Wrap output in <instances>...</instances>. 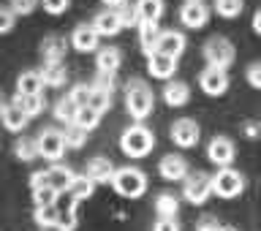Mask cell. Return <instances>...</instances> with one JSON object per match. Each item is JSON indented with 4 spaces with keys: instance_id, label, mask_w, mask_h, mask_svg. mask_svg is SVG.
Instances as JSON below:
<instances>
[{
    "instance_id": "obj_1",
    "label": "cell",
    "mask_w": 261,
    "mask_h": 231,
    "mask_svg": "<svg viewBox=\"0 0 261 231\" xmlns=\"http://www.w3.org/2000/svg\"><path fill=\"white\" fill-rule=\"evenodd\" d=\"M120 150H122L125 158H134V161L147 158V155L155 150V134L144 125V122H134V125H128L125 131H122Z\"/></svg>"
},
{
    "instance_id": "obj_2",
    "label": "cell",
    "mask_w": 261,
    "mask_h": 231,
    "mask_svg": "<svg viewBox=\"0 0 261 231\" xmlns=\"http://www.w3.org/2000/svg\"><path fill=\"white\" fill-rule=\"evenodd\" d=\"M152 106H155V95H152L150 85H147L144 79L134 76L125 85V109H128V114L136 122H144L152 114Z\"/></svg>"
},
{
    "instance_id": "obj_3",
    "label": "cell",
    "mask_w": 261,
    "mask_h": 231,
    "mask_svg": "<svg viewBox=\"0 0 261 231\" xmlns=\"http://www.w3.org/2000/svg\"><path fill=\"white\" fill-rule=\"evenodd\" d=\"M112 188L122 199H142L150 183H147V174L139 166H120L112 177Z\"/></svg>"
},
{
    "instance_id": "obj_4",
    "label": "cell",
    "mask_w": 261,
    "mask_h": 231,
    "mask_svg": "<svg viewBox=\"0 0 261 231\" xmlns=\"http://www.w3.org/2000/svg\"><path fill=\"white\" fill-rule=\"evenodd\" d=\"M201 57H204V63H207V68L228 71L234 65V60H237V49H234V44L226 36H212V38L204 41Z\"/></svg>"
},
{
    "instance_id": "obj_5",
    "label": "cell",
    "mask_w": 261,
    "mask_h": 231,
    "mask_svg": "<svg viewBox=\"0 0 261 231\" xmlns=\"http://www.w3.org/2000/svg\"><path fill=\"white\" fill-rule=\"evenodd\" d=\"M242 191H245V177L237 169L226 166V169H218L212 174V193L218 199H237Z\"/></svg>"
},
{
    "instance_id": "obj_6",
    "label": "cell",
    "mask_w": 261,
    "mask_h": 231,
    "mask_svg": "<svg viewBox=\"0 0 261 231\" xmlns=\"http://www.w3.org/2000/svg\"><path fill=\"white\" fill-rule=\"evenodd\" d=\"M36 144H38V158H44V161H52L57 163L65 155V136H63V131H57V128H41L38 131V136H36Z\"/></svg>"
},
{
    "instance_id": "obj_7",
    "label": "cell",
    "mask_w": 261,
    "mask_h": 231,
    "mask_svg": "<svg viewBox=\"0 0 261 231\" xmlns=\"http://www.w3.org/2000/svg\"><path fill=\"white\" fill-rule=\"evenodd\" d=\"M212 196V177L204 174V171H191L185 179H182V199L188 204H207V199Z\"/></svg>"
},
{
    "instance_id": "obj_8",
    "label": "cell",
    "mask_w": 261,
    "mask_h": 231,
    "mask_svg": "<svg viewBox=\"0 0 261 231\" xmlns=\"http://www.w3.org/2000/svg\"><path fill=\"white\" fill-rule=\"evenodd\" d=\"M199 136H201V128H199V122L191 120V117H179L174 125H171V142H174L179 150L196 147L199 144Z\"/></svg>"
},
{
    "instance_id": "obj_9",
    "label": "cell",
    "mask_w": 261,
    "mask_h": 231,
    "mask_svg": "<svg viewBox=\"0 0 261 231\" xmlns=\"http://www.w3.org/2000/svg\"><path fill=\"white\" fill-rule=\"evenodd\" d=\"M234 155H237V147L228 136H215L212 142L207 144V161L212 163L215 169H226L234 163Z\"/></svg>"
},
{
    "instance_id": "obj_10",
    "label": "cell",
    "mask_w": 261,
    "mask_h": 231,
    "mask_svg": "<svg viewBox=\"0 0 261 231\" xmlns=\"http://www.w3.org/2000/svg\"><path fill=\"white\" fill-rule=\"evenodd\" d=\"M212 16V6H207L204 0H193V3H182L179 8V22L188 30H201Z\"/></svg>"
},
{
    "instance_id": "obj_11",
    "label": "cell",
    "mask_w": 261,
    "mask_h": 231,
    "mask_svg": "<svg viewBox=\"0 0 261 231\" xmlns=\"http://www.w3.org/2000/svg\"><path fill=\"white\" fill-rule=\"evenodd\" d=\"M101 44V36H98V30L93 28V22H82V24H76L73 28V33H71V46L76 49V52H98V46Z\"/></svg>"
},
{
    "instance_id": "obj_12",
    "label": "cell",
    "mask_w": 261,
    "mask_h": 231,
    "mask_svg": "<svg viewBox=\"0 0 261 231\" xmlns=\"http://www.w3.org/2000/svg\"><path fill=\"white\" fill-rule=\"evenodd\" d=\"M228 85H231V82H228V73L220 71V68H204L199 73V87H201V93L210 95V98L223 95L228 90Z\"/></svg>"
},
{
    "instance_id": "obj_13",
    "label": "cell",
    "mask_w": 261,
    "mask_h": 231,
    "mask_svg": "<svg viewBox=\"0 0 261 231\" xmlns=\"http://www.w3.org/2000/svg\"><path fill=\"white\" fill-rule=\"evenodd\" d=\"M158 171L161 177L166 179V183H182V179L191 174V166H188V161L182 158V155H163L161 163H158Z\"/></svg>"
},
{
    "instance_id": "obj_14",
    "label": "cell",
    "mask_w": 261,
    "mask_h": 231,
    "mask_svg": "<svg viewBox=\"0 0 261 231\" xmlns=\"http://www.w3.org/2000/svg\"><path fill=\"white\" fill-rule=\"evenodd\" d=\"M177 65H179L177 57H169V55H161V52H152L147 57V73H150L152 79H163V82L174 79Z\"/></svg>"
},
{
    "instance_id": "obj_15",
    "label": "cell",
    "mask_w": 261,
    "mask_h": 231,
    "mask_svg": "<svg viewBox=\"0 0 261 231\" xmlns=\"http://www.w3.org/2000/svg\"><path fill=\"white\" fill-rule=\"evenodd\" d=\"M185 46H188V38L179 30H161L158 41H155V52L177 57V60H179V55L185 52Z\"/></svg>"
},
{
    "instance_id": "obj_16",
    "label": "cell",
    "mask_w": 261,
    "mask_h": 231,
    "mask_svg": "<svg viewBox=\"0 0 261 231\" xmlns=\"http://www.w3.org/2000/svg\"><path fill=\"white\" fill-rule=\"evenodd\" d=\"M93 28L98 30V36L101 38H114V36H120L122 30V22H120V16L114 8H106V11L101 14H95V19H93Z\"/></svg>"
},
{
    "instance_id": "obj_17",
    "label": "cell",
    "mask_w": 261,
    "mask_h": 231,
    "mask_svg": "<svg viewBox=\"0 0 261 231\" xmlns=\"http://www.w3.org/2000/svg\"><path fill=\"white\" fill-rule=\"evenodd\" d=\"M161 95H163V104H166V106H171V109H179V106H185L188 101H191V87H188V82L169 79Z\"/></svg>"
},
{
    "instance_id": "obj_18",
    "label": "cell",
    "mask_w": 261,
    "mask_h": 231,
    "mask_svg": "<svg viewBox=\"0 0 261 231\" xmlns=\"http://www.w3.org/2000/svg\"><path fill=\"white\" fill-rule=\"evenodd\" d=\"M68 44L63 36H46L41 41V60L44 63H63L65 60V52H68Z\"/></svg>"
},
{
    "instance_id": "obj_19",
    "label": "cell",
    "mask_w": 261,
    "mask_h": 231,
    "mask_svg": "<svg viewBox=\"0 0 261 231\" xmlns=\"http://www.w3.org/2000/svg\"><path fill=\"white\" fill-rule=\"evenodd\" d=\"M114 163L109 158H93V161H87V166H85V174L93 179L95 185H112V177H114Z\"/></svg>"
},
{
    "instance_id": "obj_20",
    "label": "cell",
    "mask_w": 261,
    "mask_h": 231,
    "mask_svg": "<svg viewBox=\"0 0 261 231\" xmlns=\"http://www.w3.org/2000/svg\"><path fill=\"white\" fill-rule=\"evenodd\" d=\"M122 65V49L117 46H101L95 52V68L101 73H117Z\"/></svg>"
},
{
    "instance_id": "obj_21",
    "label": "cell",
    "mask_w": 261,
    "mask_h": 231,
    "mask_svg": "<svg viewBox=\"0 0 261 231\" xmlns=\"http://www.w3.org/2000/svg\"><path fill=\"white\" fill-rule=\"evenodd\" d=\"M0 120H3L6 131H11V134H22V131L28 128V122H30V117L22 112V106L16 104V101L6 104V109H3V114H0Z\"/></svg>"
},
{
    "instance_id": "obj_22",
    "label": "cell",
    "mask_w": 261,
    "mask_h": 231,
    "mask_svg": "<svg viewBox=\"0 0 261 231\" xmlns=\"http://www.w3.org/2000/svg\"><path fill=\"white\" fill-rule=\"evenodd\" d=\"M46 177H49V185L52 188H57L60 193H65L71 188V183L76 179V171H73L71 166H65V163H52V166L46 169Z\"/></svg>"
},
{
    "instance_id": "obj_23",
    "label": "cell",
    "mask_w": 261,
    "mask_h": 231,
    "mask_svg": "<svg viewBox=\"0 0 261 231\" xmlns=\"http://www.w3.org/2000/svg\"><path fill=\"white\" fill-rule=\"evenodd\" d=\"M41 93H44L41 71H22L16 76V95H41Z\"/></svg>"
},
{
    "instance_id": "obj_24",
    "label": "cell",
    "mask_w": 261,
    "mask_h": 231,
    "mask_svg": "<svg viewBox=\"0 0 261 231\" xmlns=\"http://www.w3.org/2000/svg\"><path fill=\"white\" fill-rule=\"evenodd\" d=\"M41 79H44V87L57 90L68 82V68H65V63H44L41 65Z\"/></svg>"
},
{
    "instance_id": "obj_25",
    "label": "cell",
    "mask_w": 261,
    "mask_h": 231,
    "mask_svg": "<svg viewBox=\"0 0 261 231\" xmlns=\"http://www.w3.org/2000/svg\"><path fill=\"white\" fill-rule=\"evenodd\" d=\"M95 188H98V185H95V183H93V179H90L87 174H76V179L71 183V188L65 191V196H68L71 201L82 204V201H87L90 196L95 193Z\"/></svg>"
},
{
    "instance_id": "obj_26",
    "label": "cell",
    "mask_w": 261,
    "mask_h": 231,
    "mask_svg": "<svg viewBox=\"0 0 261 231\" xmlns=\"http://www.w3.org/2000/svg\"><path fill=\"white\" fill-rule=\"evenodd\" d=\"M163 11H166V3L163 0H136V14H139V24L142 22H161Z\"/></svg>"
},
{
    "instance_id": "obj_27",
    "label": "cell",
    "mask_w": 261,
    "mask_h": 231,
    "mask_svg": "<svg viewBox=\"0 0 261 231\" xmlns=\"http://www.w3.org/2000/svg\"><path fill=\"white\" fill-rule=\"evenodd\" d=\"M79 109L82 106L73 101V98L65 93L60 101L55 104V120L57 122H63V125H71V122H76V114H79Z\"/></svg>"
},
{
    "instance_id": "obj_28",
    "label": "cell",
    "mask_w": 261,
    "mask_h": 231,
    "mask_svg": "<svg viewBox=\"0 0 261 231\" xmlns=\"http://www.w3.org/2000/svg\"><path fill=\"white\" fill-rule=\"evenodd\" d=\"M155 215L158 218H177V212H179V199L174 193H169V191H163L155 196Z\"/></svg>"
},
{
    "instance_id": "obj_29",
    "label": "cell",
    "mask_w": 261,
    "mask_h": 231,
    "mask_svg": "<svg viewBox=\"0 0 261 231\" xmlns=\"http://www.w3.org/2000/svg\"><path fill=\"white\" fill-rule=\"evenodd\" d=\"M33 220H36V226H38V228L57 231L60 210H57V204H49V207H36V210H33Z\"/></svg>"
},
{
    "instance_id": "obj_30",
    "label": "cell",
    "mask_w": 261,
    "mask_h": 231,
    "mask_svg": "<svg viewBox=\"0 0 261 231\" xmlns=\"http://www.w3.org/2000/svg\"><path fill=\"white\" fill-rule=\"evenodd\" d=\"M161 36V28L155 22H142L139 24V46H142V52L150 57L155 52V41Z\"/></svg>"
},
{
    "instance_id": "obj_31",
    "label": "cell",
    "mask_w": 261,
    "mask_h": 231,
    "mask_svg": "<svg viewBox=\"0 0 261 231\" xmlns=\"http://www.w3.org/2000/svg\"><path fill=\"white\" fill-rule=\"evenodd\" d=\"M14 155L16 161L22 163H33L38 158V144H36V136H19L14 142Z\"/></svg>"
},
{
    "instance_id": "obj_32",
    "label": "cell",
    "mask_w": 261,
    "mask_h": 231,
    "mask_svg": "<svg viewBox=\"0 0 261 231\" xmlns=\"http://www.w3.org/2000/svg\"><path fill=\"white\" fill-rule=\"evenodd\" d=\"M212 11L223 19H237L245 11V0H212Z\"/></svg>"
},
{
    "instance_id": "obj_33",
    "label": "cell",
    "mask_w": 261,
    "mask_h": 231,
    "mask_svg": "<svg viewBox=\"0 0 261 231\" xmlns=\"http://www.w3.org/2000/svg\"><path fill=\"white\" fill-rule=\"evenodd\" d=\"M14 101L22 106V112L28 114L30 120H33V117H38V114L46 109V98H44V95H16Z\"/></svg>"
},
{
    "instance_id": "obj_34",
    "label": "cell",
    "mask_w": 261,
    "mask_h": 231,
    "mask_svg": "<svg viewBox=\"0 0 261 231\" xmlns=\"http://www.w3.org/2000/svg\"><path fill=\"white\" fill-rule=\"evenodd\" d=\"M30 196H33V204H36V207H49V204H57V199H60L63 193L46 183V185H41V188H33Z\"/></svg>"
},
{
    "instance_id": "obj_35",
    "label": "cell",
    "mask_w": 261,
    "mask_h": 231,
    "mask_svg": "<svg viewBox=\"0 0 261 231\" xmlns=\"http://www.w3.org/2000/svg\"><path fill=\"white\" fill-rule=\"evenodd\" d=\"M71 201V199H68ZM79 226V204L71 201L65 210H60V220H57V231H76Z\"/></svg>"
},
{
    "instance_id": "obj_36",
    "label": "cell",
    "mask_w": 261,
    "mask_h": 231,
    "mask_svg": "<svg viewBox=\"0 0 261 231\" xmlns=\"http://www.w3.org/2000/svg\"><path fill=\"white\" fill-rule=\"evenodd\" d=\"M63 136H65V147H68V150H82V147H85V142H87V131L79 128L76 122L65 125Z\"/></svg>"
},
{
    "instance_id": "obj_37",
    "label": "cell",
    "mask_w": 261,
    "mask_h": 231,
    "mask_svg": "<svg viewBox=\"0 0 261 231\" xmlns=\"http://www.w3.org/2000/svg\"><path fill=\"white\" fill-rule=\"evenodd\" d=\"M90 90L114 95V90H117V73H101V71H98L93 76V82H90Z\"/></svg>"
},
{
    "instance_id": "obj_38",
    "label": "cell",
    "mask_w": 261,
    "mask_h": 231,
    "mask_svg": "<svg viewBox=\"0 0 261 231\" xmlns=\"http://www.w3.org/2000/svg\"><path fill=\"white\" fill-rule=\"evenodd\" d=\"M98 122H101V112L93 109V106H82L79 114H76V125L85 128L87 134H90L93 128H98Z\"/></svg>"
},
{
    "instance_id": "obj_39",
    "label": "cell",
    "mask_w": 261,
    "mask_h": 231,
    "mask_svg": "<svg viewBox=\"0 0 261 231\" xmlns=\"http://www.w3.org/2000/svg\"><path fill=\"white\" fill-rule=\"evenodd\" d=\"M120 16V22H122V28H139V14H136V3H128L125 6H120V8H114Z\"/></svg>"
},
{
    "instance_id": "obj_40",
    "label": "cell",
    "mask_w": 261,
    "mask_h": 231,
    "mask_svg": "<svg viewBox=\"0 0 261 231\" xmlns=\"http://www.w3.org/2000/svg\"><path fill=\"white\" fill-rule=\"evenodd\" d=\"M112 98L114 95H109V93H95V90H90V104L87 106H93V109H98V112H109L112 109Z\"/></svg>"
},
{
    "instance_id": "obj_41",
    "label": "cell",
    "mask_w": 261,
    "mask_h": 231,
    "mask_svg": "<svg viewBox=\"0 0 261 231\" xmlns=\"http://www.w3.org/2000/svg\"><path fill=\"white\" fill-rule=\"evenodd\" d=\"M16 24V14L11 6H0V36H6V33H11Z\"/></svg>"
},
{
    "instance_id": "obj_42",
    "label": "cell",
    "mask_w": 261,
    "mask_h": 231,
    "mask_svg": "<svg viewBox=\"0 0 261 231\" xmlns=\"http://www.w3.org/2000/svg\"><path fill=\"white\" fill-rule=\"evenodd\" d=\"M41 8H44L49 16H63L71 8V0H41Z\"/></svg>"
},
{
    "instance_id": "obj_43",
    "label": "cell",
    "mask_w": 261,
    "mask_h": 231,
    "mask_svg": "<svg viewBox=\"0 0 261 231\" xmlns=\"http://www.w3.org/2000/svg\"><path fill=\"white\" fill-rule=\"evenodd\" d=\"M8 6L14 8L16 16H30L41 6V0H8Z\"/></svg>"
},
{
    "instance_id": "obj_44",
    "label": "cell",
    "mask_w": 261,
    "mask_h": 231,
    "mask_svg": "<svg viewBox=\"0 0 261 231\" xmlns=\"http://www.w3.org/2000/svg\"><path fill=\"white\" fill-rule=\"evenodd\" d=\"M68 95H71L79 106H87V104H90V85L79 82V85H73V87L68 90Z\"/></svg>"
},
{
    "instance_id": "obj_45",
    "label": "cell",
    "mask_w": 261,
    "mask_h": 231,
    "mask_svg": "<svg viewBox=\"0 0 261 231\" xmlns=\"http://www.w3.org/2000/svg\"><path fill=\"white\" fill-rule=\"evenodd\" d=\"M245 79H248V85L253 90H261V60L250 63L248 68H245Z\"/></svg>"
},
{
    "instance_id": "obj_46",
    "label": "cell",
    "mask_w": 261,
    "mask_h": 231,
    "mask_svg": "<svg viewBox=\"0 0 261 231\" xmlns=\"http://www.w3.org/2000/svg\"><path fill=\"white\" fill-rule=\"evenodd\" d=\"M242 134H245V139L256 142V139H261V122L258 120H245L242 122Z\"/></svg>"
},
{
    "instance_id": "obj_47",
    "label": "cell",
    "mask_w": 261,
    "mask_h": 231,
    "mask_svg": "<svg viewBox=\"0 0 261 231\" xmlns=\"http://www.w3.org/2000/svg\"><path fill=\"white\" fill-rule=\"evenodd\" d=\"M223 226H220V220L215 215H204L196 220V231H220Z\"/></svg>"
},
{
    "instance_id": "obj_48",
    "label": "cell",
    "mask_w": 261,
    "mask_h": 231,
    "mask_svg": "<svg viewBox=\"0 0 261 231\" xmlns=\"http://www.w3.org/2000/svg\"><path fill=\"white\" fill-rule=\"evenodd\" d=\"M152 231H182V228H179L177 218H155Z\"/></svg>"
},
{
    "instance_id": "obj_49",
    "label": "cell",
    "mask_w": 261,
    "mask_h": 231,
    "mask_svg": "<svg viewBox=\"0 0 261 231\" xmlns=\"http://www.w3.org/2000/svg\"><path fill=\"white\" fill-rule=\"evenodd\" d=\"M49 183V177H46V169H41V171H33L30 174V191L33 188H41V185H46Z\"/></svg>"
},
{
    "instance_id": "obj_50",
    "label": "cell",
    "mask_w": 261,
    "mask_h": 231,
    "mask_svg": "<svg viewBox=\"0 0 261 231\" xmlns=\"http://www.w3.org/2000/svg\"><path fill=\"white\" fill-rule=\"evenodd\" d=\"M253 30H256V36H261V8L253 14Z\"/></svg>"
},
{
    "instance_id": "obj_51",
    "label": "cell",
    "mask_w": 261,
    "mask_h": 231,
    "mask_svg": "<svg viewBox=\"0 0 261 231\" xmlns=\"http://www.w3.org/2000/svg\"><path fill=\"white\" fill-rule=\"evenodd\" d=\"M101 3H103L106 8H120V6H125L128 0H101Z\"/></svg>"
},
{
    "instance_id": "obj_52",
    "label": "cell",
    "mask_w": 261,
    "mask_h": 231,
    "mask_svg": "<svg viewBox=\"0 0 261 231\" xmlns=\"http://www.w3.org/2000/svg\"><path fill=\"white\" fill-rule=\"evenodd\" d=\"M3 109H6V101H3V98H0V114H3Z\"/></svg>"
},
{
    "instance_id": "obj_53",
    "label": "cell",
    "mask_w": 261,
    "mask_h": 231,
    "mask_svg": "<svg viewBox=\"0 0 261 231\" xmlns=\"http://www.w3.org/2000/svg\"><path fill=\"white\" fill-rule=\"evenodd\" d=\"M220 231H237V228H231V226H223V228H220Z\"/></svg>"
},
{
    "instance_id": "obj_54",
    "label": "cell",
    "mask_w": 261,
    "mask_h": 231,
    "mask_svg": "<svg viewBox=\"0 0 261 231\" xmlns=\"http://www.w3.org/2000/svg\"><path fill=\"white\" fill-rule=\"evenodd\" d=\"M185 3H193V0H185Z\"/></svg>"
},
{
    "instance_id": "obj_55",
    "label": "cell",
    "mask_w": 261,
    "mask_h": 231,
    "mask_svg": "<svg viewBox=\"0 0 261 231\" xmlns=\"http://www.w3.org/2000/svg\"><path fill=\"white\" fill-rule=\"evenodd\" d=\"M38 231H46V228H38Z\"/></svg>"
}]
</instances>
